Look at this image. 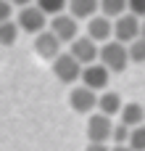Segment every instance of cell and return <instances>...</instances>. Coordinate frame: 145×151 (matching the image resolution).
<instances>
[{
  "instance_id": "4fadbf2b",
  "label": "cell",
  "mask_w": 145,
  "mask_h": 151,
  "mask_svg": "<svg viewBox=\"0 0 145 151\" xmlns=\"http://www.w3.org/2000/svg\"><path fill=\"white\" fill-rule=\"evenodd\" d=\"M100 11V0H69V13L74 19H92Z\"/></svg>"
},
{
  "instance_id": "2e32d148",
  "label": "cell",
  "mask_w": 145,
  "mask_h": 151,
  "mask_svg": "<svg viewBox=\"0 0 145 151\" xmlns=\"http://www.w3.org/2000/svg\"><path fill=\"white\" fill-rule=\"evenodd\" d=\"M16 37H18V24L13 19L0 21V45H13Z\"/></svg>"
},
{
  "instance_id": "cb8c5ba5",
  "label": "cell",
  "mask_w": 145,
  "mask_h": 151,
  "mask_svg": "<svg viewBox=\"0 0 145 151\" xmlns=\"http://www.w3.org/2000/svg\"><path fill=\"white\" fill-rule=\"evenodd\" d=\"M111 151H132V146H129V143H114Z\"/></svg>"
},
{
  "instance_id": "44dd1931",
  "label": "cell",
  "mask_w": 145,
  "mask_h": 151,
  "mask_svg": "<svg viewBox=\"0 0 145 151\" xmlns=\"http://www.w3.org/2000/svg\"><path fill=\"white\" fill-rule=\"evenodd\" d=\"M127 8H129V13H135V16H145V0H127Z\"/></svg>"
},
{
  "instance_id": "6da1fadb",
  "label": "cell",
  "mask_w": 145,
  "mask_h": 151,
  "mask_svg": "<svg viewBox=\"0 0 145 151\" xmlns=\"http://www.w3.org/2000/svg\"><path fill=\"white\" fill-rule=\"evenodd\" d=\"M98 61L108 69V72H124L127 64H129V53H127V45L119 42V40H108L100 45V53H98Z\"/></svg>"
},
{
  "instance_id": "52a82bcc",
  "label": "cell",
  "mask_w": 145,
  "mask_h": 151,
  "mask_svg": "<svg viewBox=\"0 0 145 151\" xmlns=\"http://www.w3.org/2000/svg\"><path fill=\"white\" fill-rule=\"evenodd\" d=\"M108 77H111V72H108L100 61H92V64L82 66V77H79V80H82V85H87L90 90L100 93V90H106Z\"/></svg>"
},
{
  "instance_id": "277c9868",
  "label": "cell",
  "mask_w": 145,
  "mask_h": 151,
  "mask_svg": "<svg viewBox=\"0 0 145 151\" xmlns=\"http://www.w3.org/2000/svg\"><path fill=\"white\" fill-rule=\"evenodd\" d=\"M140 37V16L135 13H122L119 19H114V40L129 45L132 40Z\"/></svg>"
},
{
  "instance_id": "ffe728a7",
  "label": "cell",
  "mask_w": 145,
  "mask_h": 151,
  "mask_svg": "<svg viewBox=\"0 0 145 151\" xmlns=\"http://www.w3.org/2000/svg\"><path fill=\"white\" fill-rule=\"evenodd\" d=\"M129 133H132V127H127L124 122H119V125H114L111 141H114V143H129Z\"/></svg>"
},
{
  "instance_id": "8992f818",
  "label": "cell",
  "mask_w": 145,
  "mask_h": 151,
  "mask_svg": "<svg viewBox=\"0 0 145 151\" xmlns=\"http://www.w3.org/2000/svg\"><path fill=\"white\" fill-rule=\"evenodd\" d=\"M50 32L61 40V42H71L79 37V27H77V19L71 13H55L50 19Z\"/></svg>"
},
{
  "instance_id": "ba28073f",
  "label": "cell",
  "mask_w": 145,
  "mask_h": 151,
  "mask_svg": "<svg viewBox=\"0 0 145 151\" xmlns=\"http://www.w3.org/2000/svg\"><path fill=\"white\" fill-rule=\"evenodd\" d=\"M61 40L50 32V29H42V32H37L34 35V53L40 56V58H48V61H53L58 53H61Z\"/></svg>"
},
{
  "instance_id": "9c48e42d",
  "label": "cell",
  "mask_w": 145,
  "mask_h": 151,
  "mask_svg": "<svg viewBox=\"0 0 145 151\" xmlns=\"http://www.w3.org/2000/svg\"><path fill=\"white\" fill-rule=\"evenodd\" d=\"M69 45H71V50H69V53H71L82 66H87V64L98 61L100 48H98V42H95L92 37H77V40H71Z\"/></svg>"
},
{
  "instance_id": "d4e9b609",
  "label": "cell",
  "mask_w": 145,
  "mask_h": 151,
  "mask_svg": "<svg viewBox=\"0 0 145 151\" xmlns=\"http://www.w3.org/2000/svg\"><path fill=\"white\" fill-rule=\"evenodd\" d=\"M11 5H18V8H24V5H32V0H11Z\"/></svg>"
},
{
  "instance_id": "9a60e30c",
  "label": "cell",
  "mask_w": 145,
  "mask_h": 151,
  "mask_svg": "<svg viewBox=\"0 0 145 151\" xmlns=\"http://www.w3.org/2000/svg\"><path fill=\"white\" fill-rule=\"evenodd\" d=\"M100 13L108 19H119L127 13V0H100Z\"/></svg>"
},
{
  "instance_id": "8fae6325",
  "label": "cell",
  "mask_w": 145,
  "mask_h": 151,
  "mask_svg": "<svg viewBox=\"0 0 145 151\" xmlns=\"http://www.w3.org/2000/svg\"><path fill=\"white\" fill-rule=\"evenodd\" d=\"M87 37H92L95 42H108L114 37V21L103 13H95L92 19H87Z\"/></svg>"
},
{
  "instance_id": "484cf974",
  "label": "cell",
  "mask_w": 145,
  "mask_h": 151,
  "mask_svg": "<svg viewBox=\"0 0 145 151\" xmlns=\"http://www.w3.org/2000/svg\"><path fill=\"white\" fill-rule=\"evenodd\" d=\"M140 37H145V16L140 19Z\"/></svg>"
},
{
  "instance_id": "5bb4252c",
  "label": "cell",
  "mask_w": 145,
  "mask_h": 151,
  "mask_svg": "<svg viewBox=\"0 0 145 151\" xmlns=\"http://www.w3.org/2000/svg\"><path fill=\"white\" fill-rule=\"evenodd\" d=\"M119 122H124L127 127H137V125H143L145 122V109L140 104H124L122 106V111H119Z\"/></svg>"
},
{
  "instance_id": "7402d4cb",
  "label": "cell",
  "mask_w": 145,
  "mask_h": 151,
  "mask_svg": "<svg viewBox=\"0 0 145 151\" xmlns=\"http://www.w3.org/2000/svg\"><path fill=\"white\" fill-rule=\"evenodd\" d=\"M11 11H13L11 0H0V21H8L11 19Z\"/></svg>"
},
{
  "instance_id": "e0dca14e",
  "label": "cell",
  "mask_w": 145,
  "mask_h": 151,
  "mask_svg": "<svg viewBox=\"0 0 145 151\" xmlns=\"http://www.w3.org/2000/svg\"><path fill=\"white\" fill-rule=\"evenodd\" d=\"M127 53H129V61L135 64H143L145 61V37H137L127 45Z\"/></svg>"
},
{
  "instance_id": "ac0fdd59",
  "label": "cell",
  "mask_w": 145,
  "mask_h": 151,
  "mask_svg": "<svg viewBox=\"0 0 145 151\" xmlns=\"http://www.w3.org/2000/svg\"><path fill=\"white\" fill-rule=\"evenodd\" d=\"M37 8H42L48 16H55V13H63V8L69 5V0H34Z\"/></svg>"
},
{
  "instance_id": "3957f363",
  "label": "cell",
  "mask_w": 145,
  "mask_h": 151,
  "mask_svg": "<svg viewBox=\"0 0 145 151\" xmlns=\"http://www.w3.org/2000/svg\"><path fill=\"white\" fill-rule=\"evenodd\" d=\"M53 74H55V80H61V82H77L79 77H82V64L71 56V53H58L55 58H53Z\"/></svg>"
},
{
  "instance_id": "7a4b0ae2",
  "label": "cell",
  "mask_w": 145,
  "mask_h": 151,
  "mask_svg": "<svg viewBox=\"0 0 145 151\" xmlns=\"http://www.w3.org/2000/svg\"><path fill=\"white\" fill-rule=\"evenodd\" d=\"M16 24H18L21 32L37 35V32L45 29V24H48V13H45L42 8H37V5H24V8H18V19H16Z\"/></svg>"
},
{
  "instance_id": "d6986e66",
  "label": "cell",
  "mask_w": 145,
  "mask_h": 151,
  "mask_svg": "<svg viewBox=\"0 0 145 151\" xmlns=\"http://www.w3.org/2000/svg\"><path fill=\"white\" fill-rule=\"evenodd\" d=\"M129 146H132V151H145V125L132 127V133H129Z\"/></svg>"
},
{
  "instance_id": "30bf717a",
  "label": "cell",
  "mask_w": 145,
  "mask_h": 151,
  "mask_svg": "<svg viewBox=\"0 0 145 151\" xmlns=\"http://www.w3.org/2000/svg\"><path fill=\"white\" fill-rule=\"evenodd\" d=\"M69 104H71V109H74L77 114H90L92 109H98V93L90 90L87 85H79V88L71 90Z\"/></svg>"
},
{
  "instance_id": "603a6c76",
  "label": "cell",
  "mask_w": 145,
  "mask_h": 151,
  "mask_svg": "<svg viewBox=\"0 0 145 151\" xmlns=\"http://www.w3.org/2000/svg\"><path fill=\"white\" fill-rule=\"evenodd\" d=\"M85 151H111V146H106V143H90Z\"/></svg>"
},
{
  "instance_id": "7c38bea8",
  "label": "cell",
  "mask_w": 145,
  "mask_h": 151,
  "mask_svg": "<svg viewBox=\"0 0 145 151\" xmlns=\"http://www.w3.org/2000/svg\"><path fill=\"white\" fill-rule=\"evenodd\" d=\"M122 98H119V93H114V90H103L100 96H98V111L100 114H106V117H114V114H119L122 111Z\"/></svg>"
},
{
  "instance_id": "5b68a950",
  "label": "cell",
  "mask_w": 145,
  "mask_h": 151,
  "mask_svg": "<svg viewBox=\"0 0 145 151\" xmlns=\"http://www.w3.org/2000/svg\"><path fill=\"white\" fill-rule=\"evenodd\" d=\"M111 135H114L111 117H106L100 111L98 114H90V119H87V141L90 143H108Z\"/></svg>"
}]
</instances>
